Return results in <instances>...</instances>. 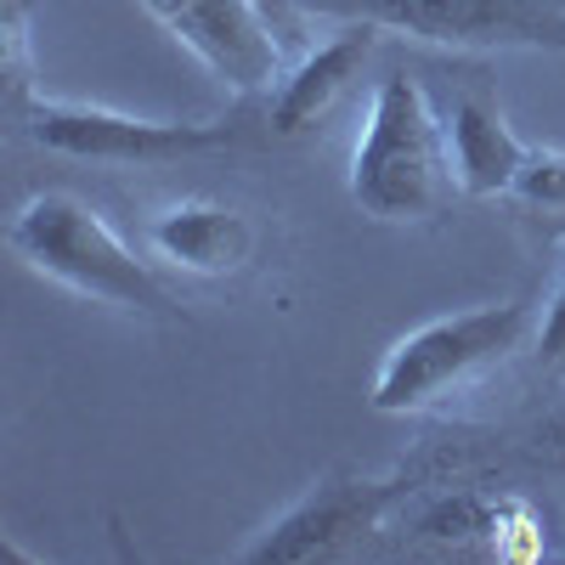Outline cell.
Instances as JSON below:
<instances>
[{
    "mask_svg": "<svg viewBox=\"0 0 565 565\" xmlns=\"http://www.w3.org/2000/svg\"><path fill=\"white\" fill-rule=\"evenodd\" d=\"M458 199L441 108L413 74H385L351 153V204L385 226H436Z\"/></svg>",
    "mask_w": 565,
    "mask_h": 565,
    "instance_id": "obj_1",
    "label": "cell"
},
{
    "mask_svg": "<svg viewBox=\"0 0 565 565\" xmlns=\"http://www.w3.org/2000/svg\"><path fill=\"white\" fill-rule=\"evenodd\" d=\"M12 255L63 282V289L130 311V317H153V322H186V311L175 306V295L159 282V271L141 260L119 232L103 221L97 204H85L79 193H34L7 232Z\"/></svg>",
    "mask_w": 565,
    "mask_h": 565,
    "instance_id": "obj_2",
    "label": "cell"
},
{
    "mask_svg": "<svg viewBox=\"0 0 565 565\" xmlns=\"http://www.w3.org/2000/svg\"><path fill=\"white\" fill-rule=\"evenodd\" d=\"M532 334V306L526 300H498L476 311H452L436 322L407 328L391 340L380 373H373V413H436L458 391H469L481 373L503 367Z\"/></svg>",
    "mask_w": 565,
    "mask_h": 565,
    "instance_id": "obj_3",
    "label": "cell"
},
{
    "mask_svg": "<svg viewBox=\"0 0 565 565\" xmlns=\"http://www.w3.org/2000/svg\"><path fill=\"white\" fill-rule=\"evenodd\" d=\"M306 18L391 29L452 52H565V0H300Z\"/></svg>",
    "mask_w": 565,
    "mask_h": 565,
    "instance_id": "obj_4",
    "label": "cell"
},
{
    "mask_svg": "<svg viewBox=\"0 0 565 565\" xmlns=\"http://www.w3.org/2000/svg\"><path fill=\"white\" fill-rule=\"evenodd\" d=\"M34 148L90 159V164H170L244 141L238 119H136L97 103H57V97H29L12 114Z\"/></svg>",
    "mask_w": 565,
    "mask_h": 565,
    "instance_id": "obj_5",
    "label": "cell"
},
{
    "mask_svg": "<svg viewBox=\"0 0 565 565\" xmlns=\"http://www.w3.org/2000/svg\"><path fill=\"white\" fill-rule=\"evenodd\" d=\"M424 487V469L402 463L396 476H328L306 498H295L271 526H260L238 559L244 565H300V559H328L351 548L356 537L380 532L391 514Z\"/></svg>",
    "mask_w": 565,
    "mask_h": 565,
    "instance_id": "obj_6",
    "label": "cell"
},
{
    "mask_svg": "<svg viewBox=\"0 0 565 565\" xmlns=\"http://www.w3.org/2000/svg\"><path fill=\"white\" fill-rule=\"evenodd\" d=\"M204 68H215L238 97H260L282 74V40L249 0H141Z\"/></svg>",
    "mask_w": 565,
    "mask_h": 565,
    "instance_id": "obj_7",
    "label": "cell"
},
{
    "mask_svg": "<svg viewBox=\"0 0 565 565\" xmlns=\"http://www.w3.org/2000/svg\"><path fill=\"white\" fill-rule=\"evenodd\" d=\"M148 244L159 260H170L175 271L186 277H210V282H226V277H244L260 255V226L232 210V204H215V199H181V204H164L153 221H148Z\"/></svg>",
    "mask_w": 565,
    "mask_h": 565,
    "instance_id": "obj_8",
    "label": "cell"
},
{
    "mask_svg": "<svg viewBox=\"0 0 565 565\" xmlns=\"http://www.w3.org/2000/svg\"><path fill=\"white\" fill-rule=\"evenodd\" d=\"M367 52H373V29H367V23H345V34H334L328 45H311V52H300V63L282 68L277 85L266 90V130H271V136H300V130H311V125L351 90V79L362 74Z\"/></svg>",
    "mask_w": 565,
    "mask_h": 565,
    "instance_id": "obj_9",
    "label": "cell"
},
{
    "mask_svg": "<svg viewBox=\"0 0 565 565\" xmlns=\"http://www.w3.org/2000/svg\"><path fill=\"white\" fill-rule=\"evenodd\" d=\"M441 119H447V136H452L458 193L463 199H509V186H514V175H521L532 141H521L509 130L503 108L481 85L452 90V103H441Z\"/></svg>",
    "mask_w": 565,
    "mask_h": 565,
    "instance_id": "obj_10",
    "label": "cell"
},
{
    "mask_svg": "<svg viewBox=\"0 0 565 565\" xmlns=\"http://www.w3.org/2000/svg\"><path fill=\"white\" fill-rule=\"evenodd\" d=\"M498 521H503V498L492 492H476V487H458V492H441L418 509L413 521V537L418 543H436V548H469L481 543L487 554L498 548Z\"/></svg>",
    "mask_w": 565,
    "mask_h": 565,
    "instance_id": "obj_11",
    "label": "cell"
},
{
    "mask_svg": "<svg viewBox=\"0 0 565 565\" xmlns=\"http://www.w3.org/2000/svg\"><path fill=\"white\" fill-rule=\"evenodd\" d=\"M509 199L537 210V215L565 221V148H537L532 141L521 175H514V186H509Z\"/></svg>",
    "mask_w": 565,
    "mask_h": 565,
    "instance_id": "obj_12",
    "label": "cell"
},
{
    "mask_svg": "<svg viewBox=\"0 0 565 565\" xmlns=\"http://www.w3.org/2000/svg\"><path fill=\"white\" fill-rule=\"evenodd\" d=\"M0 29H7V85H12V114L34 97L29 85V0H7L0 7Z\"/></svg>",
    "mask_w": 565,
    "mask_h": 565,
    "instance_id": "obj_13",
    "label": "cell"
},
{
    "mask_svg": "<svg viewBox=\"0 0 565 565\" xmlns=\"http://www.w3.org/2000/svg\"><path fill=\"white\" fill-rule=\"evenodd\" d=\"M543 367H559L565 362V277L554 282V295H548V306H543V317H537V351H532Z\"/></svg>",
    "mask_w": 565,
    "mask_h": 565,
    "instance_id": "obj_14",
    "label": "cell"
},
{
    "mask_svg": "<svg viewBox=\"0 0 565 565\" xmlns=\"http://www.w3.org/2000/svg\"><path fill=\"white\" fill-rule=\"evenodd\" d=\"M249 7L282 40V52H300V34H306V7H300V0H249Z\"/></svg>",
    "mask_w": 565,
    "mask_h": 565,
    "instance_id": "obj_15",
    "label": "cell"
},
{
    "mask_svg": "<svg viewBox=\"0 0 565 565\" xmlns=\"http://www.w3.org/2000/svg\"><path fill=\"white\" fill-rule=\"evenodd\" d=\"M532 447H537V458H559L565 463V407H554L548 418H537Z\"/></svg>",
    "mask_w": 565,
    "mask_h": 565,
    "instance_id": "obj_16",
    "label": "cell"
}]
</instances>
